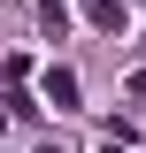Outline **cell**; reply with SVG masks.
Instances as JSON below:
<instances>
[{
    "label": "cell",
    "mask_w": 146,
    "mask_h": 153,
    "mask_svg": "<svg viewBox=\"0 0 146 153\" xmlns=\"http://www.w3.org/2000/svg\"><path fill=\"white\" fill-rule=\"evenodd\" d=\"M131 92H138V100H146V69H131Z\"/></svg>",
    "instance_id": "3"
},
{
    "label": "cell",
    "mask_w": 146,
    "mask_h": 153,
    "mask_svg": "<svg viewBox=\"0 0 146 153\" xmlns=\"http://www.w3.org/2000/svg\"><path fill=\"white\" fill-rule=\"evenodd\" d=\"M92 8V23H100V31H123V8H115V0H85Z\"/></svg>",
    "instance_id": "2"
},
{
    "label": "cell",
    "mask_w": 146,
    "mask_h": 153,
    "mask_svg": "<svg viewBox=\"0 0 146 153\" xmlns=\"http://www.w3.org/2000/svg\"><path fill=\"white\" fill-rule=\"evenodd\" d=\"M46 107H77V69H46Z\"/></svg>",
    "instance_id": "1"
},
{
    "label": "cell",
    "mask_w": 146,
    "mask_h": 153,
    "mask_svg": "<svg viewBox=\"0 0 146 153\" xmlns=\"http://www.w3.org/2000/svg\"><path fill=\"white\" fill-rule=\"evenodd\" d=\"M46 153H62V146H46Z\"/></svg>",
    "instance_id": "4"
}]
</instances>
